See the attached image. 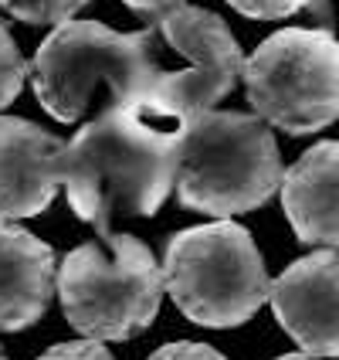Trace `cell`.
Instances as JSON below:
<instances>
[{
  "label": "cell",
  "instance_id": "18",
  "mask_svg": "<svg viewBox=\"0 0 339 360\" xmlns=\"http://www.w3.org/2000/svg\"><path fill=\"white\" fill-rule=\"evenodd\" d=\"M279 360H319V357H309V354H285V357Z\"/></svg>",
  "mask_w": 339,
  "mask_h": 360
},
{
  "label": "cell",
  "instance_id": "8",
  "mask_svg": "<svg viewBox=\"0 0 339 360\" xmlns=\"http://www.w3.org/2000/svg\"><path fill=\"white\" fill-rule=\"evenodd\" d=\"M272 309L281 330L309 357H339V255L319 248L292 262L272 282Z\"/></svg>",
  "mask_w": 339,
  "mask_h": 360
},
{
  "label": "cell",
  "instance_id": "2",
  "mask_svg": "<svg viewBox=\"0 0 339 360\" xmlns=\"http://www.w3.org/2000/svg\"><path fill=\"white\" fill-rule=\"evenodd\" d=\"M279 143L255 112L207 109L183 122L177 200L227 221L261 207L281 187Z\"/></svg>",
  "mask_w": 339,
  "mask_h": 360
},
{
  "label": "cell",
  "instance_id": "14",
  "mask_svg": "<svg viewBox=\"0 0 339 360\" xmlns=\"http://www.w3.org/2000/svg\"><path fill=\"white\" fill-rule=\"evenodd\" d=\"M238 14L244 18H255V20H281V18H292L305 11L309 4L316 0H227Z\"/></svg>",
  "mask_w": 339,
  "mask_h": 360
},
{
  "label": "cell",
  "instance_id": "17",
  "mask_svg": "<svg viewBox=\"0 0 339 360\" xmlns=\"http://www.w3.org/2000/svg\"><path fill=\"white\" fill-rule=\"evenodd\" d=\"M129 11H136L140 18H149V20H160L166 18L170 11H177V7H183L187 0H122Z\"/></svg>",
  "mask_w": 339,
  "mask_h": 360
},
{
  "label": "cell",
  "instance_id": "13",
  "mask_svg": "<svg viewBox=\"0 0 339 360\" xmlns=\"http://www.w3.org/2000/svg\"><path fill=\"white\" fill-rule=\"evenodd\" d=\"M24 79H27V65H24L18 44H14V34L0 20V112L20 96Z\"/></svg>",
  "mask_w": 339,
  "mask_h": 360
},
{
  "label": "cell",
  "instance_id": "19",
  "mask_svg": "<svg viewBox=\"0 0 339 360\" xmlns=\"http://www.w3.org/2000/svg\"><path fill=\"white\" fill-rule=\"evenodd\" d=\"M0 360H7V357H4V354H0Z\"/></svg>",
  "mask_w": 339,
  "mask_h": 360
},
{
  "label": "cell",
  "instance_id": "12",
  "mask_svg": "<svg viewBox=\"0 0 339 360\" xmlns=\"http://www.w3.org/2000/svg\"><path fill=\"white\" fill-rule=\"evenodd\" d=\"M88 0H0V7L11 14V18L24 20V24H65V20H75L81 7Z\"/></svg>",
  "mask_w": 339,
  "mask_h": 360
},
{
  "label": "cell",
  "instance_id": "9",
  "mask_svg": "<svg viewBox=\"0 0 339 360\" xmlns=\"http://www.w3.org/2000/svg\"><path fill=\"white\" fill-rule=\"evenodd\" d=\"M65 143L38 122L0 116V221H24L48 211L65 187Z\"/></svg>",
  "mask_w": 339,
  "mask_h": 360
},
{
  "label": "cell",
  "instance_id": "6",
  "mask_svg": "<svg viewBox=\"0 0 339 360\" xmlns=\"http://www.w3.org/2000/svg\"><path fill=\"white\" fill-rule=\"evenodd\" d=\"M244 92L255 116L288 136L339 120V41L326 27H281L244 58Z\"/></svg>",
  "mask_w": 339,
  "mask_h": 360
},
{
  "label": "cell",
  "instance_id": "11",
  "mask_svg": "<svg viewBox=\"0 0 339 360\" xmlns=\"http://www.w3.org/2000/svg\"><path fill=\"white\" fill-rule=\"evenodd\" d=\"M281 207L302 245L339 248V140L309 146L281 177Z\"/></svg>",
  "mask_w": 339,
  "mask_h": 360
},
{
  "label": "cell",
  "instance_id": "4",
  "mask_svg": "<svg viewBox=\"0 0 339 360\" xmlns=\"http://www.w3.org/2000/svg\"><path fill=\"white\" fill-rule=\"evenodd\" d=\"M163 289L180 313L207 330L241 326L272 296L258 245L234 221L177 231L163 252Z\"/></svg>",
  "mask_w": 339,
  "mask_h": 360
},
{
  "label": "cell",
  "instance_id": "7",
  "mask_svg": "<svg viewBox=\"0 0 339 360\" xmlns=\"http://www.w3.org/2000/svg\"><path fill=\"white\" fill-rule=\"evenodd\" d=\"M153 41L177 65H160L149 51V89L142 112L170 122H183L218 105L244 75V55L231 27L204 7L183 4L166 18L149 24Z\"/></svg>",
  "mask_w": 339,
  "mask_h": 360
},
{
  "label": "cell",
  "instance_id": "1",
  "mask_svg": "<svg viewBox=\"0 0 339 360\" xmlns=\"http://www.w3.org/2000/svg\"><path fill=\"white\" fill-rule=\"evenodd\" d=\"M183 126L136 105H109L65 143V194L102 238L116 218H149L177 187Z\"/></svg>",
  "mask_w": 339,
  "mask_h": 360
},
{
  "label": "cell",
  "instance_id": "5",
  "mask_svg": "<svg viewBox=\"0 0 339 360\" xmlns=\"http://www.w3.org/2000/svg\"><path fill=\"white\" fill-rule=\"evenodd\" d=\"M55 285L65 320L99 343L140 337L163 302V269L136 235H105L72 248Z\"/></svg>",
  "mask_w": 339,
  "mask_h": 360
},
{
  "label": "cell",
  "instance_id": "3",
  "mask_svg": "<svg viewBox=\"0 0 339 360\" xmlns=\"http://www.w3.org/2000/svg\"><path fill=\"white\" fill-rule=\"evenodd\" d=\"M38 102L58 122L81 120L99 96L140 109L149 89V31L119 34L99 20H65L31 61Z\"/></svg>",
  "mask_w": 339,
  "mask_h": 360
},
{
  "label": "cell",
  "instance_id": "10",
  "mask_svg": "<svg viewBox=\"0 0 339 360\" xmlns=\"http://www.w3.org/2000/svg\"><path fill=\"white\" fill-rule=\"evenodd\" d=\"M58 265L55 248L20 224L0 221V330L18 333L48 313Z\"/></svg>",
  "mask_w": 339,
  "mask_h": 360
},
{
  "label": "cell",
  "instance_id": "15",
  "mask_svg": "<svg viewBox=\"0 0 339 360\" xmlns=\"http://www.w3.org/2000/svg\"><path fill=\"white\" fill-rule=\"evenodd\" d=\"M38 360H116L109 350H105V343L99 340H72V343H58V347H51L48 354H41Z\"/></svg>",
  "mask_w": 339,
  "mask_h": 360
},
{
  "label": "cell",
  "instance_id": "16",
  "mask_svg": "<svg viewBox=\"0 0 339 360\" xmlns=\"http://www.w3.org/2000/svg\"><path fill=\"white\" fill-rule=\"evenodd\" d=\"M149 360H227V357L218 354L214 347H207V343L180 340V343H166V347H160Z\"/></svg>",
  "mask_w": 339,
  "mask_h": 360
}]
</instances>
